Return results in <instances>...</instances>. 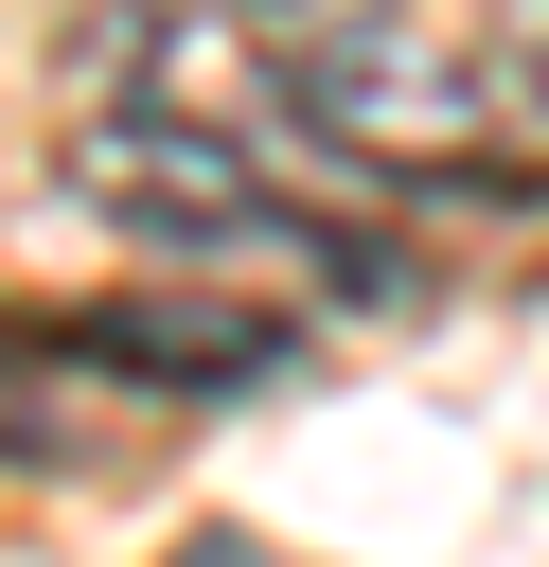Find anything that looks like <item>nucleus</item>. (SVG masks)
<instances>
[{
  "label": "nucleus",
  "instance_id": "f257e3e1",
  "mask_svg": "<svg viewBox=\"0 0 549 567\" xmlns=\"http://www.w3.org/2000/svg\"><path fill=\"white\" fill-rule=\"evenodd\" d=\"M106 230H159V248H283V266H319V284H354V301H390V248H354L283 159H248L230 124H177V106H89L71 124V159H53Z\"/></svg>",
  "mask_w": 549,
  "mask_h": 567
},
{
  "label": "nucleus",
  "instance_id": "f03ea898",
  "mask_svg": "<svg viewBox=\"0 0 549 567\" xmlns=\"http://www.w3.org/2000/svg\"><path fill=\"white\" fill-rule=\"evenodd\" d=\"M478 89H496V142H549V0H478Z\"/></svg>",
  "mask_w": 549,
  "mask_h": 567
},
{
  "label": "nucleus",
  "instance_id": "7ed1b4c3",
  "mask_svg": "<svg viewBox=\"0 0 549 567\" xmlns=\"http://www.w3.org/2000/svg\"><path fill=\"white\" fill-rule=\"evenodd\" d=\"M266 35H319V18H372V0H248Z\"/></svg>",
  "mask_w": 549,
  "mask_h": 567
}]
</instances>
